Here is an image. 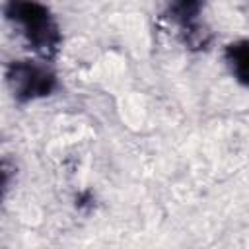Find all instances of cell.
Masks as SVG:
<instances>
[{"label":"cell","instance_id":"obj_1","mask_svg":"<svg viewBox=\"0 0 249 249\" xmlns=\"http://www.w3.org/2000/svg\"><path fill=\"white\" fill-rule=\"evenodd\" d=\"M6 19L25 41V45L41 58L49 60L60 47V27L47 6L37 2H10L4 6Z\"/></svg>","mask_w":249,"mask_h":249},{"label":"cell","instance_id":"obj_2","mask_svg":"<svg viewBox=\"0 0 249 249\" xmlns=\"http://www.w3.org/2000/svg\"><path fill=\"white\" fill-rule=\"evenodd\" d=\"M6 82L19 103L49 97L56 89V74L45 60H14L6 68Z\"/></svg>","mask_w":249,"mask_h":249},{"label":"cell","instance_id":"obj_3","mask_svg":"<svg viewBox=\"0 0 249 249\" xmlns=\"http://www.w3.org/2000/svg\"><path fill=\"white\" fill-rule=\"evenodd\" d=\"M224 62L233 80L249 88V39H237L224 49Z\"/></svg>","mask_w":249,"mask_h":249}]
</instances>
